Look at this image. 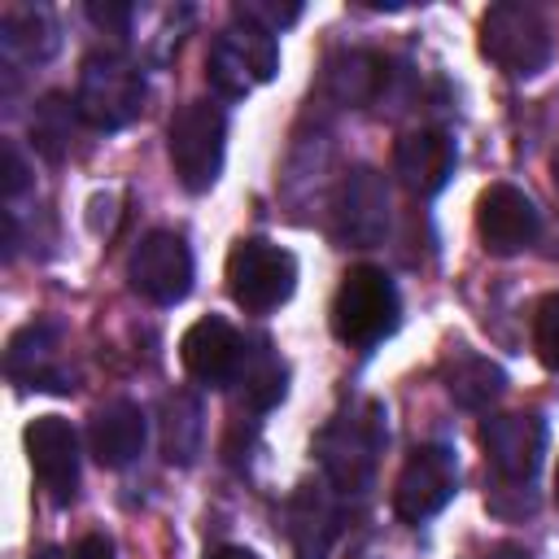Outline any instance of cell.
I'll return each instance as SVG.
<instances>
[{"instance_id":"ffe728a7","label":"cell","mask_w":559,"mask_h":559,"mask_svg":"<svg viewBox=\"0 0 559 559\" xmlns=\"http://www.w3.org/2000/svg\"><path fill=\"white\" fill-rule=\"evenodd\" d=\"M389 83H393V66L380 52H345L328 70L332 96L341 105H354V109H367V105L389 100Z\"/></svg>"},{"instance_id":"4316f807","label":"cell","mask_w":559,"mask_h":559,"mask_svg":"<svg viewBox=\"0 0 559 559\" xmlns=\"http://www.w3.org/2000/svg\"><path fill=\"white\" fill-rule=\"evenodd\" d=\"M87 17L96 22V26H105V31H127V22H131V4H87Z\"/></svg>"},{"instance_id":"83f0119b","label":"cell","mask_w":559,"mask_h":559,"mask_svg":"<svg viewBox=\"0 0 559 559\" xmlns=\"http://www.w3.org/2000/svg\"><path fill=\"white\" fill-rule=\"evenodd\" d=\"M22 183H26V166H22V157H17V148H13V144H4V197L13 201Z\"/></svg>"},{"instance_id":"d6986e66","label":"cell","mask_w":559,"mask_h":559,"mask_svg":"<svg viewBox=\"0 0 559 559\" xmlns=\"http://www.w3.org/2000/svg\"><path fill=\"white\" fill-rule=\"evenodd\" d=\"M231 384H236V402L245 411H271L288 389V367L271 349L266 336H253V341H245V358H240V371Z\"/></svg>"},{"instance_id":"ba28073f","label":"cell","mask_w":559,"mask_h":559,"mask_svg":"<svg viewBox=\"0 0 559 559\" xmlns=\"http://www.w3.org/2000/svg\"><path fill=\"white\" fill-rule=\"evenodd\" d=\"M280 70V44L266 26L258 22H245L236 17L231 26L218 31L214 48H210V61H205V74L214 83V92L240 100L249 96L258 83H271Z\"/></svg>"},{"instance_id":"f1b7e54d","label":"cell","mask_w":559,"mask_h":559,"mask_svg":"<svg viewBox=\"0 0 559 559\" xmlns=\"http://www.w3.org/2000/svg\"><path fill=\"white\" fill-rule=\"evenodd\" d=\"M70 559H118L114 555V542L109 537H100V533H87L74 550H70Z\"/></svg>"},{"instance_id":"5bb4252c","label":"cell","mask_w":559,"mask_h":559,"mask_svg":"<svg viewBox=\"0 0 559 559\" xmlns=\"http://www.w3.org/2000/svg\"><path fill=\"white\" fill-rule=\"evenodd\" d=\"M476 231H480L489 253L511 258V253H520L537 240L542 214H537L533 197L520 192L515 183H489L476 201Z\"/></svg>"},{"instance_id":"8992f818","label":"cell","mask_w":559,"mask_h":559,"mask_svg":"<svg viewBox=\"0 0 559 559\" xmlns=\"http://www.w3.org/2000/svg\"><path fill=\"white\" fill-rule=\"evenodd\" d=\"M480 52L511 79H533L550 66L555 39L542 9L524 0H502L480 17Z\"/></svg>"},{"instance_id":"e0dca14e","label":"cell","mask_w":559,"mask_h":559,"mask_svg":"<svg viewBox=\"0 0 559 559\" xmlns=\"http://www.w3.org/2000/svg\"><path fill=\"white\" fill-rule=\"evenodd\" d=\"M341 533V511H336V489L328 480L319 485H297L288 498V542L293 559H328L332 542Z\"/></svg>"},{"instance_id":"6da1fadb","label":"cell","mask_w":559,"mask_h":559,"mask_svg":"<svg viewBox=\"0 0 559 559\" xmlns=\"http://www.w3.org/2000/svg\"><path fill=\"white\" fill-rule=\"evenodd\" d=\"M389 428H384V406L376 397H358L349 402L341 415H332V424L319 432L314 450L323 463V480L341 493V498H358L367 493V485L376 480V463L384 454Z\"/></svg>"},{"instance_id":"3957f363","label":"cell","mask_w":559,"mask_h":559,"mask_svg":"<svg viewBox=\"0 0 559 559\" xmlns=\"http://www.w3.org/2000/svg\"><path fill=\"white\" fill-rule=\"evenodd\" d=\"M480 450L493 476V489L485 502H498L502 493H520L533 507V476L546 454V419L537 411L493 415L480 428Z\"/></svg>"},{"instance_id":"4dcf8cb0","label":"cell","mask_w":559,"mask_h":559,"mask_svg":"<svg viewBox=\"0 0 559 559\" xmlns=\"http://www.w3.org/2000/svg\"><path fill=\"white\" fill-rule=\"evenodd\" d=\"M485 559H533V555H528L524 546H511V542H507V546H493Z\"/></svg>"},{"instance_id":"7402d4cb","label":"cell","mask_w":559,"mask_h":559,"mask_svg":"<svg viewBox=\"0 0 559 559\" xmlns=\"http://www.w3.org/2000/svg\"><path fill=\"white\" fill-rule=\"evenodd\" d=\"M507 389V371L480 354H459L445 362V393L463 406V411H485L489 402H498Z\"/></svg>"},{"instance_id":"44dd1931","label":"cell","mask_w":559,"mask_h":559,"mask_svg":"<svg viewBox=\"0 0 559 559\" xmlns=\"http://www.w3.org/2000/svg\"><path fill=\"white\" fill-rule=\"evenodd\" d=\"M201 437H205V415H201V397L179 389L162 402V454L175 467H188L201 454Z\"/></svg>"},{"instance_id":"d4e9b609","label":"cell","mask_w":559,"mask_h":559,"mask_svg":"<svg viewBox=\"0 0 559 559\" xmlns=\"http://www.w3.org/2000/svg\"><path fill=\"white\" fill-rule=\"evenodd\" d=\"M533 349L546 367L559 371V293L542 297V306L533 310Z\"/></svg>"},{"instance_id":"1f68e13d","label":"cell","mask_w":559,"mask_h":559,"mask_svg":"<svg viewBox=\"0 0 559 559\" xmlns=\"http://www.w3.org/2000/svg\"><path fill=\"white\" fill-rule=\"evenodd\" d=\"M550 179H555V192H559V148H555V157H550Z\"/></svg>"},{"instance_id":"277c9868","label":"cell","mask_w":559,"mask_h":559,"mask_svg":"<svg viewBox=\"0 0 559 559\" xmlns=\"http://www.w3.org/2000/svg\"><path fill=\"white\" fill-rule=\"evenodd\" d=\"M144 70L122 52H92L79 70V118L96 131H122L144 109Z\"/></svg>"},{"instance_id":"7a4b0ae2","label":"cell","mask_w":559,"mask_h":559,"mask_svg":"<svg viewBox=\"0 0 559 559\" xmlns=\"http://www.w3.org/2000/svg\"><path fill=\"white\" fill-rule=\"evenodd\" d=\"M402 319V301H397V284L389 280L384 266H349L336 297H332V336L349 349H371L380 345L384 336H393Z\"/></svg>"},{"instance_id":"8fae6325","label":"cell","mask_w":559,"mask_h":559,"mask_svg":"<svg viewBox=\"0 0 559 559\" xmlns=\"http://www.w3.org/2000/svg\"><path fill=\"white\" fill-rule=\"evenodd\" d=\"M4 376L22 389H44V393H70L79 371L66 358L61 328L57 323H26L9 336L4 349Z\"/></svg>"},{"instance_id":"ac0fdd59","label":"cell","mask_w":559,"mask_h":559,"mask_svg":"<svg viewBox=\"0 0 559 559\" xmlns=\"http://www.w3.org/2000/svg\"><path fill=\"white\" fill-rule=\"evenodd\" d=\"M87 445L100 467H127L144 450V415L135 402H105L87 424Z\"/></svg>"},{"instance_id":"f546056e","label":"cell","mask_w":559,"mask_h":559,"mask_svg":"<svg viewBox=\"0 0 559 559\" xmlns=\"http://www.w3.org/2000/svg\"><path fill=\"white\" fill-rule=\"evenodd\" d=\"M205 559H258L253 550H245V546H214Z\"/></svg>"},{"instance_id":"9c48e42d","label":"cell","mask_w":559,"mask_h":559,"mask_svg":"<svg viewBox=\"0 0 559 559\" xmlns=\"http://www.w3.org/2000/svg\"><path fill=\"white\" fill-rule=\"evenodd\" d=\"M127 280L131 288L153 301V306H179L192 293V253L188 240L179 231H148L135 240L131 258H127Z\"/></svg>"},{"instance_id":"7c38bea8","label":"cell","mask_w":559,"mask_h":559,"mask_svg":"<svg viewBox=\"0 0 559 559\" xmlns=\"http://www.w3.org/2000/svg\"><path fill=\"white\" fill-rule=\"evenodd\" d=\"M384 227H389V192H384V179L371 166L349 170L341 179V188H336V201H332V236L341 245L367 249V245H380L384 240Z\"/></svg>"},{"instance_id":"5b68a950","label":"cell","mask_w":559,"mask_h":559,"mask_svg":"<svg viewBox=\"0 0 559 559\" xmlns=\"http://www.w3.org/2000/svg\"><path fill=\"white\" fill-rule=\"evenodd\" d=\"M170 166L183 192L201 197L218 183L223 175V153H227V114L214 100H188L166 131Z\"/></svg>"},{"instance_id":"484cf974","label":"cell","mask_w":559,"mask_h":559,"mask_svg":"<svg viewBox=\"0 0 559 559\" xmlns=\"http://www.w3.org/2000/svg\"><path fill=\"white\" fill-rule=\"evenodd\" d=\"M231 13L245 17V22H258V26H266L275 35L280 26H293L301 17V4H262V0H249V4H236Z\"/></svg>"},{"instance_id":"52a82bcc","label":"cell","mask_w":559,"mask_h":559,"mask_svg":"<svg viewBox=\"0 0 559 559\" xmlns=\"http://www.w3.org/2000/svg\"><path fill=\"white\" fill-rule=\"evenodd\" d=\"M293 288H297V258L284 245H271L262 236L236 240V249L227 253V293L240 310L266 314L284 306Z\"/></svg>"},{"instance_id":"4fadbf2b","label":"cell","mask_w":559,"mask_h":559,"mask_svg":"<svg viewBox=\"0 0 559 559\" xmlns=\"http://www.w3.org/2000/svg\"><path fill=\"white\" fill-rule=\"evenodd\" d=\"M26 459L35 480L44 485V493L66 507L79 493V437L70 428V419L61 415H39L26 428Z\"/></svg>"},{"instance_id":"603a6c76","label":"cell","mask_w":559,"mask_h":559,"mask_svg":"<svg viewBox=\"0 0 559 559\" xmlns=\"http://www.w3.org/2000/svg\"><path fill=\"white\" fill-rule=\"evenodd\" d=\"M0 44L9 61H44L57 48V26L48 9H31V4H13L0 17Z\"/></svg>"},{"instance_id":"2e32d148","label":"cell","mask_w":559,"mask_h":559,"mask_svg":"<svg viewBox=\"0 0 559 559\" xmlns=\"http://www.w3.org/2000/svg\"><path fill=\"white\" fill-rule=\"evenodd\" d=\"M454 162H459V148H454L450 131H437V127L411 131V135H402L393 144V175L419 201L424 197H437L450 183Z\"/></svg>"},{"instance_id":"d6a6232c","label":"cell","mask_w":559,"mask_h":559,"mask_svg":"<svg viewBox=\"0 0 559 559\" xmlns=\"http://www.w3.org/2000/svg\"><path fill=\"white\" fill-rule=\"evenodd\" d=\"M35 559H61V555H57V550H39Z\"/></svg>"},{"instance_id":"30bf717a","label":"cell","mask_w":559,"mask_h":559,"mask_svg":"<svg viewBox=\"0 0 559 559\" xmlns=\"http://www.w3.org/2000/svg\"><path fill=\"white\" fill-rule=\"evenodd\" d=\"M459 489V459L450 445L432 441V445H415L411 459L397 472L393 485V511L406 524H424L432 520Z\"/></svg>"},{"instance_id":"9a60e30c","label":"cell","mask_w":559,"mask_h":559,"mask_svg":"<svg viewBox=\"0 0 559 559\" xmlns=\"http://www.w3.org/2000/svg\"><path fill=\"white\" fill-rule=\"evenodd\" d=\"M179 358H183V371L197 380V384H210V389H227L240 371V358H245V336L218 319V314H205L197 319L183 341H179Z\"/></svg>"},{"instance_id":"cb8c5ba5","label":"cell","mask_w":559,"mask_h":559,"mask_svg":"<svg viewBox=\"0 0 559 559\" xmlns=\"http://www.w3.org/2000/svg\"><path fill=\"white\" fill-rule=\"evenodd\" d=\"M79 105L74 100H66L61 92H48L39 105H35V114H31V144L48 157V162H66L70 157V148H74V140H79Z\"/></svg>"},{"instance_id":"836d02e7","label":"cell","mask_w":559,"mask_h":559,"mask_svg":"<svg viewBox=\"0 0 559 559\" xmlns=\"http://www.w3.org/2000/svg\"><path fill=\"white\" fill-rule=\"evenodd\" d=\"M555 502H559V472H555Z\"/></svg>"}]
</instances>
